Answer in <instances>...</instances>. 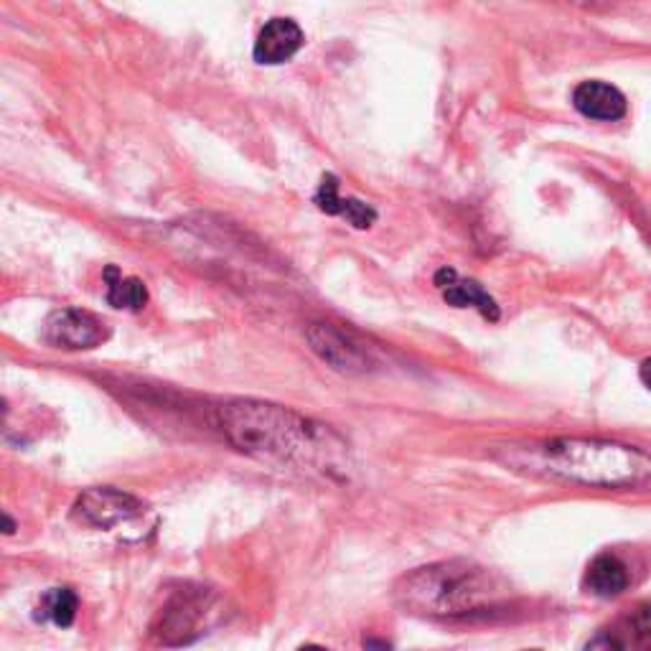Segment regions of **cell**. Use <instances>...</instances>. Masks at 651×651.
Returning <instances> with one entry per match:
<instances>
[{"instance_id":"18","label":"cell","mask_w":651,"mask_h":651,"mask_svg":"<svg viewBox=\"0 0 651 651\" xmlns=\"http://www.w3.org/2000/svg\"><path fill=\"white\" fill-rule=\"evenodd\" d=\"M13 529H15V525H13V519L5 515V534H13Z\"/></svg>"},{"instance_id":"19","label":"cell","mask_w":651,"mask_h":651,"mask_svg":"<svg viewBox=\"0 0 651 651\" xmlns=\"http://www.w3.org/2000/svg\"><path fill=\"white\" fill-rule=\"evenodd\" d=\"M298 651H325L323 647H316V644H308V647H300Z\"/></svg>"},{"instance_id":"9","label":"cell","mask_w":651,"mask_h":651,"mask_svg":"<svg viewBox=\"0 0 651 651\" xmlns=\"http://www.w3.org/2000/svg\"><path fill=\"white\" fill-rule=\"evenodd\" d=\"M573 104L581 115L591 120H604V122L621 120L626 115V108H629V104H626V97L621 95V89H616L614 85H606V81H598V79L577 85L573 92Z\"/></svg>"},{"instance_id":"11","label":"cell","mask_w":651,"mask_h":651,"mask_svg":"<svg viewBox=\"0 0 651 651\" xmlns=\"http://www.w3.org/2000/svg\"><path fill=\"white\" fill-rule=\"evenodd\" d=\"M316 203L319 209L331 217H344L349 224H354L356 230H369V227L377 222V211H374L369 203L352 197H339V181L336 176L325 174L321 178L319 191H316Z\"/></svg>"},{"instance_id":"15","label":"cell","mask_w":651,"mask_h":651,"mask_svg":"<svg viewBox=\"0 0 651 651\" xmlns=\"http://www.w3.org/2000/svg\"><path fill=\"white\" fill-rule=\"evenodd\" d=\"M631 629L633 637L644 651H651V604H641L631 614Z\"/></svg>"},{"instance_id":"3","label":"cell","mask_w":651,"mask_h":651,"mask_svg":"<svg viewBox=\"0 0 651 651\" xmlns=\"http://www.w3.org/2000/svg\"><path fill=\"white\" fill-rule=\"evenodd\" d=\"M509 585L501 575L471 560H445L412 570L395 585L405 610L433 618H461L501 604Z\"/></svg>"},{"instance_id":"10","label":"cell","mask_w":651,"mask_h":651,"mask_svg":"<svg viewBox=\"0 0 651 651\" xmlns=\"http://www.w3.org/2000/svg\"><path fill=\"white\" fill-rule=\"evenodd\" d=\"M435 285L443 290V298L455 308H476L488 321H499V306L476 280H461L451 267H443L435 275Z\"/></svg>"},{"instance_id":"5","label":"cell","mask_w":651,"mask_h":651,"mask_svg":"<svg viewBox=\"0 0 651 651\" xmlns=\"http://www.w3.org/2000/svg\"><path fill=\"white\" fill-rule=\"evenodd\" d=\"M108 325L95 313L81 311V308H62L54 311L44 323V341L54 349L64 352H81V349H95L108 341Z\"/></svg>"},{"instance_id":"6","label":"cell","mask_w":651,"mask_h":651,"mask_svg":"<svg viewBox=\"0 0 651 651\" xmlns=\"http://www.w3.org/2000/svg\"><path fill=\"white\" fill-rule=\"evenodd\" d=\"M306 339L319 354V360L329 364L331 369L344 374H364L372 369V356L366 354V349L336 325L311 323L306 329Z\"/></svg>"},{"instance_id":"12","label":"cell","mask_w":651,"mask_h":651,"mask_svg":"<svg viewBox=\"0 0 651 651\" xmlns=\"http://www.w3.org/2000/svg\"><path fill=\"white\" fill-rule=\"evenodd\" d=\"M585 588L598 598H616L629 588V573L616 555H598L585 573Z\"/></svg>"},{"instance_id":"17","label":"cell","mask_w":651,"mask_h":651,"mask_svg":"<svg viewBox=\"0 0 651 651\" xmlns=\"http://www.w3.org/2000/svg\"><path fill=\"white\" fill-rule=\"evenodd\" d=\"M639 377H641V382H644V385L651 389V360H647L644 364H641Z\"/></svg>"},{"instance_id":"13","label":"cell","mask_w":651,"mask_h":651,"mask_svg":"<svg viewBox=\"0 0 651 651\" xmlns=\"http://www.w3.org/2000/svg\"><path fill=\"white\" fill-rule=\"evenodd\" d=\"M104 280H108V304L120 311H141L148 304V288L143 280L137 278H122L118 267H108L104 271Z\"/></svg>"},{"instance_id":"16","label":"cell","mask_w":651,"mask_h":651,"mask_svg":"<svg viewBox=\"0 0 651 651\" xmlns=\"http://www.w3.org/2000/svg\"><path fill=\"white\" fill-rule=\"evenodd\" d=\"M583 651H624V644L618 641L614 633H596Z\"/></svg>"},{"instance_id":"1","label":"cell","mask_w":651,"mask_h":651,"mask_svg":"<svg viewBox=\"0 0 651 651\" xmlns=\"http://www.w3.org/2000/svg\"><path fill=\"white\" fill-rule=\"evenodd\" d=\"M219 428L227 441L252 459L323 476L346 474V443L331 428L290 407L260 400L227 402L219 410Z\"/></svg>"},{"instance_id":"14","label":"cell","mask_w":651,"mask_h":651,"mask_svg":"<svg viewBox=\"0 0 651 651\" xmlns=\"http://www.w3.org/2000/svg\"><path fill=\"white\" fill-rule=\"evenodd\" d=\"M77 593L71 588H54L48 591L44 598H41L38 604V618H44V621H52L54 626H59V629H67V626L75 624L77 618Z\"/></svg>"},{"instance_id":"4","label":"cell","mask_w":651,"mask_h":651,"mask_svg":"<svg viewBox=\"0 0 651 651\" xmlns=\"http://www.w3.org/2000/svg\"><path fill=\"white\" fill-rule=\"evenodd\" d=\"M75 515L81 522L97 529H120L137 522L145 515V504L133 494L112 486L87 488L75 504Z\"/></svg>"},{"instance_id":"7","label":"cell","mask_w":651,"mask_h":651,"mask_svg":"<svg viewBox=\"0 0 651 651\" xmlns=\"http://www.w3.org/2000/svg\"><path fill=\"white\" fill-rule=\"evenodd\" d=\"M211 600L207 593H181L163 608L158 637L163 644H186L207 629Z\"/></svg>"},{"instance_id":"8","label":"cell","mask_w":651,"mask_h":651,"mask_svg":"<svg viewBox=\"0 0 651 651\" xmlns=\"http://www.w3.org/2000/svg\"><path fill=\"white\" fill-rule=\"evenodd\" d=\"M306 44V36L300 26L293 19H271L260 29L255 48H252V56H255L257 64H267V67H275V64L290 62L300 48Z\"/></svg>"},{"instance_id":"2","label":"cell","mask_w":651,"mask_h":651,"mask_svg":"<svg viewBox=\"0 0 651 651\" xmlns=\"http://www.w3.org/2000/svg\"><path fill=\"white\" fill-rule=\"evenodd\" d=\"M504 466L555 482L631 488L651 478V455L637 445L591 438H550V441L509 443L494 451Z\"/></svg>"}]
</instances>
